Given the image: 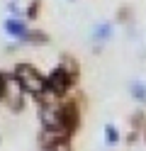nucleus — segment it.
Listing matches in <instances>:
<instances>
[{"instance_id": "nucleus-1", "label": "nucleus", "mask_w": 146, "mask_h": 151, "mask_svg": "<svg viewBox=\"0 0 146 151\" xmlns=\"http://www.w3.org/2000/svg\"><path fill=\"white\" fill-rule=\"evenodd\" d=\"M39 102V117L49 132H58L63 137H71L78 129V105L71 98H42Z\"/></svg>"}, {"instance_id": "nucleus-2", "label": "nucleus", "mask_w": 146, "mask_h": 151, "mask_svg": "<svg viewBox=\"0 0 146 151\" xmlns=\"http://www.w3.org/2000/svg\"><path fill=\"white\" fill-rule=\"evenodd\" d=\"M78 76H81V66H78V61L73 56L66 54L61 59V63L46 76L44 90H42V95H37V100H42V98H66V93L78 83Z\"/></svg>"}, {"instance_id": "nucleus-3", "label": "nucleus", "mask_w": 146, "mask_h": 151, "mask_svg": "<svg viewBox=\"0 0 146 151\" xmlns=\"http://www.w3.org/2000/svg\"><path fill=\"white\" fill-rule=\"evenodd\" d=\"M12 78L17 81V86L24 93H29V95H42L46 76H42L39 68H34L32 63H17L15 71H12Z\"/></svg>"}, {"instance_id": "nucleus-4", "label": "nucleus", "mask_w": 146, "mask_h": 151, "mask_svg": "<svg viewBox=\"0 0 146 151\" xmlns=\"http://www.w3.org/2000/svg\"><path fill=\"white\" fill-rule=\"evenodd\" d=\"M22 88L17 86V81L12 78V73L5 76V90H3V102L12 110V112H19L24 107V98H22Z\"/></svg>"}, {"instance_id": "nucleus-5", "label": "nucleus", "mask_w": 146, "mask_h": 151, "mask_svg": "<svg viewBox=\"0 0 146 151\" xmlns=\"http://www.w3.org/2000/svg\"><path fill=\"white\" fill-rule=\"evenodd\" d=\"M39 146H42V151H73L71 149V137H63L58 132H49V129L42 132Z\"/></svg>"}, {"instance_id": "nucleus-6", "label": "nucleus", "mask_w": 146, "mask_h": 151, "mask_svg": "<svg viewBox=\"0 0 146 151\" xmlns=\"http://www.w3.org/2000/svg\"><path fill=\"white\" fill-rule=\"evenodd\" d=\"M5 32L10 37H15V39H24V34H27V24L19 20V17H10V20L5 22Z\"/></svg>"}, {"instance_id": "nucleus-7", "label": "nucleus", "mask_w": 146, "mask_h": 151, "mask_svg": "<svg viewBox=\"0 0 146 151\" xmlns=\"http://www.w3.org/2000/svg\"><path fill=\"white\" fill-rule=\"evenodd\" d=\"M132 95H134L136 102H144V105H146V83L134 81V83H132Z\"/></svg>"}, {"instance_id": "nucleus-8", "label": "nucleus", "mask_w": 146, "mask_h": 151, "mask_svg": "<svg viewBox=\"0 0 146 151\" xmlns=\"http://www.w3.org/2000/svg\"><path fill=\"white\" fill-rule=\"evenodd\" d=\"M24 42H29V44H46V42H49V37H46L44 32L27 29V34H24Z\"/></svg>"}, {"instance_id": "nucleus-9", "label": "nucleus", "mask_w": 146, "mask_h": 151, "mask_svg": "<svg viewBox=\"0 0 146 151\" xmlns=\"http://www.w3.org/2000/svg\"><path fill=\"white\" fill-rule=\"evenodd\" d=\"M110 37H112V27H110V24H97V27H95V39L107 42Z\"/></svg>"}, {"instance_id": "nucleus-10", "label": "nucleus", "mask_w": 146, "mask_h": 151, "mask_svg": "<svg viewBox=\"0 0 146 151\" xmlns=\"http://www.w3.org/2000/svg\"><path fill=\"white\" fill-rule=\"evenodd\" d=\"M105 139H107V144H117V141H119V132L114 129V124L105 127Z\"/></svg>"}, {"instance_id": "nucleus-11", "label": "nucleus", "mask_w": 146, "mask_h": 151, "mask_svg": "<svg viewBox=\"0 0 146 151\" xmlns=\"http://www.w3.org/2000/svg\"><path fill=\"white\" fill-rule=\"evenodd\" d=\"M134 127H136V132H141L144 139H146V115H136L134 117Z\"/></svg>"}, {"instance_id": "nucleus-12", "label": "nucleus", "mask_w": 146, "mask_h": 151, "mask_svg": "<svg viewBox=\"0 0 146 151\" xmlns=\"http://www.w3.org/2000/svg\"><path fill=\"white\" fill-rule=\"evenodd\" d=\"M39 7H42V5H39V0H32V3H29V7H27V17H29V20H34V17H37Z\"/></svg>"}, {"instance_id": "nucleus-13", "label": "nucleus", "mask_w": 146, "mask_h": 151, "mask_svg": "<svg viewBox=\"0 0 146 151\" xmlns=\"http://www.w3.org/2000/svg\"><path fill=\"white\" fill-rule=\"evenodd\" d=\"M5 76L7 73H0V102H3V90H5Z\"/></svg>"}]
</instances>
